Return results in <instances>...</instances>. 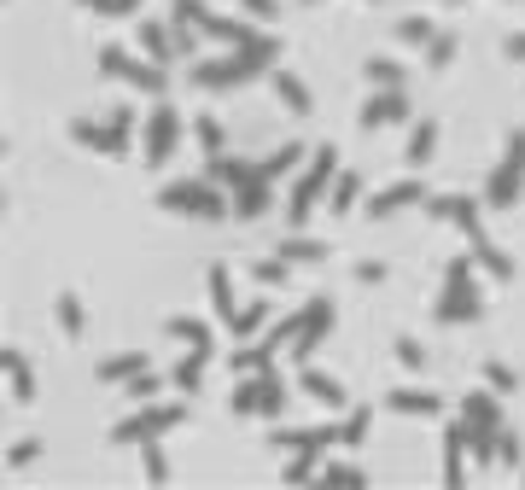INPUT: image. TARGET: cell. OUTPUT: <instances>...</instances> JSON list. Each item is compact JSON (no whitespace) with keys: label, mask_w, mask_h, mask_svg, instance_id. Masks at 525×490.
I'll use <instances>...</instances> for the list:
<instances>
[{"label":"cell","mask_w":525,"mask_h":490,"mask_svg":"<svg viewBox=\"0 0 525 490\" xmlns=\"http://www.w3.org/2000/svg\"><path fill=\"white\" fill-rule=\"evenodd\" d=\"M158 205L175 210V216H199V222H216V216H234V199L216 193V181H170L158 193Z\"/></svg>","instance_id":"obj_1"},{"label":"cell","mask_w":525,"mask_h":490,"mask_svg":"<svg viewBox=\"0 0 525 490\" xmlns=\"http://www.w3.org/2000/svg\"><path fill=\"white\" fill-rule=\"evenodd\" d=\"M333 175H339V152H333V146H315V152H310V170L298 175V181H292V193H286V222H292V228H298V222L315 210L321 187H327Z\"/></svg>","instance_id":"obj_2"},{"label":"cell","mask_w":525,"mask_h":490,"mask_svg":"<svg viewBox=\"0 0 525 490\" xmlns=\"http://www.w3.org/2000/svg\"><path fill=\"white\" fill-rule=\"evenodd\" d=\"M100 70L105 76H123L135 94H152V100H164V88H170V76L158 70V59H135V53H123V47H100Z\"/></svg>","instance_id":"obj_3"},{"label":"cell","mask_w":525,"mask_h":490,"mask_svg":"<svg viewBox=\"0 0 525 490\" xmlns=\"http://www.w3.org/2000/svg\"><path fill=\"white\" fill-rule=\"evenodd\" d=\"M228 409H234V415H263V420H280V415H286V380H275V374L263 368V374H251V380H240V385H234Z\"/></svg>","instance_id":"obj_4"},{"label":"cell","mask_w":525,"mask_h":490,"mask_svg":"<svg viewBox=\"0 0 525 490\" xmlns=\"http://www.w3.org/2000/svg\"><path fill=\"white\" fill-rule=\"evenodd\" d=\"M520 187H525V129H514L508 146H502V164H496L490 181H485V205L508 210L514 199H520Z\"/></svg>","instance_id":"obj_5"},{"label":"cell","mask_w":525,"mask_h":490,"mask_svg":"<svg viewBox=\"0 0 525 490\" xmlns=\"http://www.w3.org/2000/svg\"><path fill=\"white\" fill-rule=\"evenodd\" d=\"M181 420H187L181 403H140V415H129V420L111 426V444H146V438H164V432H175Z\"/></svg>","instance_id":"obj_6"},{"label":"cell","mask_w":525,"mask_h":490,"mask_svg":"<svg viewBox=\"0 0 525 490\" xmlns=\"http://www.w3.org/2000/svg\"><path fill=\"white\" fill-rule=\"evenodd\" d=\"M257 70H263V65H257L251 53H240V47H234L228 59H199V65H193V82H199V88H210V94H222V88H245Z\"/></svg>","instance_id":"obj_7"},{"label":"cell","mask_w":525,"mask_h":490,"mask_svg":"<svg viewBox=\"0 0 525 490\" xmlns=\"http://www.w3.org/2000/svg\"><path fill=\"white\" fill-rule=\"evenodd\" d=\"M327 333H333V298H327V292H315L310 304L298 310V339H292V356H298V362H310L315 345H321Z\"/></svg>","instance_id":"obj_8"},{"label":"cell","mask_w":525,"mask_h":490,"mask_svg":"<svg viewBox=\"0 0 525 490\" xmlns=\"http://www.w3.org/2000/svg\"><path fill=\"white\" fill-rule=\"evenodd\" d=\"M70 140H76V146H88V152H105V158H123V152L135 146V129H117L111 117H105V123L76 117V123H70Z\"/></svg>","instance_id":"obj_9"},{"label":"cell","mask_w":525,"mask_h":490,"mask_svg":"<svg viewBox=\"0 0 525 490\" xmlns=\"http://www.w3.org/2000/svg\"><path fill=\"white\" fill-rule=\"evenodd\" d=\"M269 444H275L280 455H298V450L327 455L333 444H339V426H333V420H327V426H275V432H269Z\"/></svg>","instance_id":"obj_10"},{"label":"cell","mask_w":525,"mask_h":490,"mask_svg":"<svg viewBox=\"0 0 525 490\" xmlns=\"http://www.w3.org/2000/svg\"><path fill=\"white\" fill-rule=\"evenodd\" d=\"M479 315H485V298H479L473 275H467V280H444V298H438V321H444V327H461V321H479Z\"/></svg>","instance_id":"obj_11"},{"label":"cell","mask_w":525,"mask_h":490,"mask_svg":"<svg viewBox=\"0 0 525 490\" xmlns=\"http://www.w3.org/2000/svg\"><path fill=\"white\" fill-rule=\"evenodd\" d=\"M175 140H181V117L158 100L152 105V117H146V164H170Z\"/></svg>","instance_id":"obj_12"},{"label":"cell","mask_w":525,"mask_h":490,"mask_svg":"<svg viewBox=\"0 0 525 490\" xmlns=\"http://www.w3.org/2000/svg\"><path fill=\"white\" fill-rule=\"evenodd\" d=\"M426 210L444 216V222H455L473 245L485 240V222H479V205H473V199H461V193H438V199H426Z\"/></svg>","instance_id":"obj_13"},{"label":"cell","mask_w":525,"mask_h":490,"mask_svg":"<svg viewBox=\"0 0 525 490\" xmlns=\"http://www.w3.org/2000/svg\"><path fill=\"white\" fill-rule=\"evenodd\" d=\"M409 205H426V187H420L415 175H409V181H391V187H380V193L368 199V216L380 222V216H397V210H409Z\"/></svg>","instance_id":"obj_14"},{"label":"cell","mask_w":525,"mask_h":490,"mask_svg":"<svg viewBox=\"0 0 525 490\" xmlns=\"http://www.w3.org/2000/svg\"><path fill=\"white\" fill-rule=\"evenodd\" d=\"M403 117H409L403 88H374V100L362 105V129H385V123H403Z\"/></svg>","instance_id":"obj_15"},{"label":"cell","mask_w":525,"mask_h":490,"mask_svg":"<svg viewBox=\"0 0 525 490\" xmlns=\"http://www.w3.org/2000/svg\"><path fill=\"white\" fill-rule=\"evenodd\" d=\"M269 205H275V181H269L263 170L234 187V216H245V222H251V216H263Z\"/></svg>","instance_id":"obj_16"},{"label":"cell","mask_w":525,"mask_h":490,"mask_svg":"<svg viewBox=\"0 0 525 490\" xmlns=\"http://www.w3.org/2000/svg\"><path fill=\"white\" fill-rule=\"evenodd\" d=\"M444 485H467V420H455L444 432Z\"/></svg>","instance_id":"obj_17"},{"label":"cell","mask_w":525,"mask_h":490,"mask_svg":"<svg viewBox=\"0 0 525 490\" xmlns=\"http://www.w3.org/2000/svg\"><path fill=\"white\" fill-rule=\"evenodd\" d=\"M152 362H146V350H123V356H105L100 368H94V380L100 385H129L135 374H146Z\"/></svg>","instance_id":"obj_18"},{"label":"cell","mask_w":525,"mask_h":490,"mask_svg":"<svg viewBox=\"0 0 525 490\" xmlns=\"http://www.w3.org/2000/svg\"><path fill=\"white\" fill-rule=\"evenodd\" d=\"M0 368H6V380H12V403H35V374H30V362H24V350L6 345L0 350Z\"/></svg>","instance_id":"obj_19"},{"label":"cell","mask_w":525,"mask_h":490,"mask_svg":"<svg viewBox=\"0 0 525 490\" xmlns=\"http://www.w3.org/2000/svg\"><path fill=\"white\" fill-rule=\"evenodd\" d=\"M298 385L310 391V397L321 403V409H333V415L345 409V385H339V380H327V374H321V368H310V362L298 368Z\"/></svg>","instance_id":"obj_20"},{"label":"cell","mask_w":525,"mask_h":490,"mask_svg":"<svg viewBox=\"0 0 525 490\" xmlns=\"http://www.w3.org/2000/svg\"><path fill=\"white\" fill-rule=\"evenodd\" d=\"M385 403H391V415H409V420L438 415V409H444V397H432V391H420V385H403V391H391Z\"/></svg>","instance_id":"obj_21"},{"label":"cell","mask_w":525,"mask_h":490,"mask_svg":"<svg viewBox=\"0 0 525 490\" xmlns=\"http://www.w3.org/2000/svg\"><path fill=\"white\" fill-rule=\"evenodd\" d=\"M135 41H140V53H146V59H158V65H170V59H175V30L152 24V18L135 24Z\"/></svg>","instance_id":"obj_22"},{"label":"cell","mask_w":525,"mask_h":490,"mask_svg":"<svg viewBox=\"0 0 525 490\" xmlns=\"http://www.w3.org/2000/svg\"><path fill=\"white\" fill-rule=\"evenodd\" d=\"M210 304H216V315H222L228 333L240 327V304H234V280H228V269H210Z\"/></svg>","instance_id":"obj_23"},{"label":"cell","mask_w":525,"mask_h":490,"mask_svg":"<svg viewBox=\"0 0 525 490\" xmlns=\"http://www.w3.org/2000/svg\"><path fill=\"white\" fill-rule=\"evenodd\" d=\"M170 339H181V345L205 350V356H216V333H210L205 321H193V315H170Z\"/></svg>","instance_id":"obj_24"},{"label":"cell","mask_w":525,"mask_h":490,"mask_svg":"<svg viewBox=\"0 0 525 490\" xmlns=\"http://www.w3.org/2000/svg\"><path fill=\"white\" fill-rule=\"evenodd\" d=\"M251 175H257V164H245V158H228V152L210 158V181H216V187H240Z\"/></svg>","instance_id":"obj_25"},{"label":"cell","mask_w":525,"mask_h":490,"mask_svg":"<svg viewBox=\"0 0 525 490\" xmlns=\"http://www.w3.org/2000/svg\"><path fill=\"white\" fill-rule=\"evenodd\" d=\"M432 152H438V123H415V135H409V146H403V164H432Z\"/></svg>","instance_id":"obj_26"},{"label":"cell","mask_w":525,"mask_h":490,"mask_svg":"<svg viewBox=\"0 0 525 490\" xmlns=\"http://www.w3.org/2000/svg\"><path fill=\"white\" fill-rule=\"evenodd\" d=\"M304 158H310V152H304V146H298V140H286V146H275V152H269V158H263V164H257V170L269 175V181H280V175H286V170H298V164H304Z\"/></svg>","instance_id":"obj_27"},{"label":"cell","mask_w":525,"mask_h":490,"mask_svg":"<svg viewBox=\"0 0 525 490\" xmlns=\"http://www.w3.org/2000/svg\"><path fill=\"white\" fill-rule=\"evenodd\" d=\"M205 362H210L205 350H187V356L175 362V374H170L175 391H199V385H205Z\"/></svg>","instance_id":"obj_28"},{"label":"cell","mask_w":525,"mask_h":490,"mask_svg":"<svg viewBox=\"0 0 525 490\" xmlns=\"http://www.w3.org/2000/svg\"><path fill=\"white\" fill-rule=\"evenodd\" d=\"M473 257H479V269H485V275H496V280H514V257H508L502 245L479 240V245H473Z\"/></svg>","instance_id":"obj_29"},{"label":"cell","mask_w":525,"mask_h":490,"mask_svg":"<svg viewBox=\"0 0 525 490\" xmlns=\"http://www.w3.org/2000/svg\"><path fill=\"white\" fill-rule=\"evenodd\" d=\"M205 18H210L205 0H170V24L175 30H199L205 35Z\"/></svg>","instance_id":"obj_30"},{"label":"cell","mask_w":525,"mask_h":490,"mask_svg":"<svg viewBox=\"0 0 525 490\" xmlns=\"http://www.w3.org/2000/svg\"><path fill=\"white\" fill-rule=\"evenodd\" d=\"M275 94H280L286 105H292L298 117H310V88H304V82H298L292 70H275Z\"/></svg>","instance_id":"obj_31"},{"label":"cell","mask_w":525,"mask_h":490,"mask_svg":"<svg viewBox=\"0 0 525 490\" xmlns=\"http://www.w3.org/2000/svg\"><path fill=\"white\" fill-rule=\"evenodd\" d=\"M286 485H310V479H321V455H310V450H298V455H286Z\"/></svg>","instance_id":"obj_32"},{"label":"cell","mask_w":525,"mask_h":490,"mask_svg":"<svg viewBox=\"0 0 525 490\" xmlns=\"http://www.w3.org/2000/svg\"><path fill=\"white\" fill-rule=\"evenodd\" d=\"M205 35H210V41H228V47H240L245 35H251V24H240V18H222V12H210V18H205Z\"/></svg>","instance_id":"obj_33"},{"label":"cell","mask_w":525,"mask_h":490,"mask_svg":"<svg viewBox=\"0 0 525 490\" xmlns=\"http://www.w3.org/2000/svg\"><path fill=\"white\" fill-rule=\"evenodd\" d=\"M321 485H368V467H356V461H321Z\"/></svg>","instance_id":"obj_34"},{"label":"cell","mask_w":525,"mask_h":490,"mask_svg":"<svg viewBox=\"0 0 525 490\" xmlns=\"http://www.w3.org/2000/svg\"><path fill=\"white\" fill-rule=\"evenodd\" d=\"M280 257H286V263H321V257H327V245L292 234V240H280Z\"/></svg>","instance_id":"obj_35"},{"label":"cell","mask_w":525,"mask_h":490,"mask_svg":"<svg viewBox=\"0 0 525 490\" xmlns=\"http://www.w3.org/2000/svg\"><path fill=\"white\" fill-rule=\"evenodd\" d=\"M269 327V298H257V304H245L240 310V327H234V339H257Z\"/></svg>","instance_id":"obj_36"},{"label":"cell","mask_w":525,"mask_h":490,"mask_svg":"<svg viewBox=\"0 0 525 490\" xmlns=\"http://www.w3.org/2000/svg\"><path fill=\"white\" fill-rule=\"evenodd\" d=\"M53 310H59V327H65L70 339L88 327V315H82V298H76V292H59V304H53Z\"/></svg>","instance_id":"obj_37"},{"label":"cell","mask_w":525,"mask_h":490,"mask_svg":"<svg viewBox=\"0 0 525 490\" xmlns=\"http://www.w3.org/2000/svg\"><path fill=\"white\" fill-rule=\"evenodd\" d=\"M368 409H350L345 420H339V444H345V450H362V438H368Z\"/></svg>","instance_id":"obj_38"},{"label":"cell","mask_w":525,"mask_h":490,"mask_svg":"<svg viewBox=\"0 0 525 490\" xmlns=\"http://www.w3.org/2000/svg\"><path fill=\"white\" fill-rule=\"evenodd\" d=\"M362 76H368L374 88H403V65H397V59H368Z\"/></svg>","instance_id":"obj_39"},{"label":"cell","mask_w":525,"mask_h":490,"mask_svg":"<svg viewBox=\"0 0 525 490\" xmlns=\"http://www.w3.org/2000/svg\"><path fill=\"white\" fill-rule=\"evenodd\" d=\"M397 35H403L409 47H426V41L438 35V24H432V18H420V12H409V18H397Z\"/></svg>","instance_id":"obj_40"},{"label":"cell","mask_w":525,"mask_h":490,"mask_svg":"<svg viewBox=\"0 0 525 490\" xmlns=\"http://www.w3.org/2000/svg\"><path fill=\"white\" fill-rule=\"evenodd\" d=\"M240 53H251L257 65L269 70V65H275V59H280V41H275V35H257V30H251V35H245V41H240Z\"/></svg>","instance_id":"obj_41"},{"label":"cell","mask_w":525,"mask_h":490,"mask_svg":"<svg viewBox=\"0 0 525 490\" xmlns=\"http://www.w3.org/2000/svg\"><path fill=\"white\" fill-rule=\"evenodd\" d=\"M123 391H129L135 403H158V391H164V374H158V368H146V374H135V380L123 385Z\"/></svg>","instance_id":"obj_42"},{"label":"cell","mask_w":525,"mask_h":490,"mask_svg":"<svg viewBox=\"0 0 525 490\" xmlns=\"http://www.w3.org/2000/svg\"><path fill=\"white\" fill-rule=\"evenodd\" d=\"M356 199H362V181H356V170H339V181H333V216H339V210H350Z\"/></svg>","instance_id":"obj_43"},{"label":"cell","mask_w":525,"mask_h":490,"mask_svg":"<svg viewBox=\"0 0 525 490\" xmlns=\"http://www.w3.org/2000/svg\"><path fill=\"white\" fill-rule=\"evenodd\" d=\"M455 59V35L450 30H438L432 41H426V70H444Z\"/></svg>","instance_id":"obj_44"},{"label":"cell","mask_w":525,"mask_h":490,"mask_svg":"<svg viewBox=\"0 0 525 490\" xmlns=\"http://www.w3.org/2000/svg\"><path fill=\"white\" fill-rule=\"evenodd\" d=\"M140 467H146V479H158V485L170 479V455L158 450V438H146V450H140Z\"/></svg>","instance_id":"obj_45"},{"label":"cell","mask_w":525,"mask_h":490,"mask_svg":"<svg viewBox=\"0 0 525 490\" xmlns=\"http://www.w3.org/2000/svg\"><path fill=\"white\" fill-rule=\"evenodd\" d=\"M199 140H205V152H210V158H216V152L228 146V135H222V123H216V117H199Z\"/></svg>","instance_id":"obj_46"},{"label":"cell","mask_w":525,"mask_h":490,"mask_svg":"<svg viewBox=\"0 0 525 490\" xmlns=\"http://www.w3.org/2000/svg\"><path fill=\"white\" fill-rule=\"evenodd\" d=\"M397 362H403V368H426V350H420V339H397Z\"/></svg>","instance_id":"obj_47"},{"label":"cell","mask_w":525,"mask_h":490,"mask_svg":"<svg viewBox=\"0 0 525 490\" xmlns=\"http://www.w3.org/2000/svg\"><path fill=\"white\" fill-rule=\"evenodd\" d=\"M496 461L502 467H520V438L514 432H496Z\"/></svg>","instance_id":"obj_48"},{"label":"cell","mask_w":525,"mask_h":490,"mask_svg":"<svg viewBox=\"0 0 525 490\" xmlns=\"http://www.w3.org/2000/svg\"><path fill=\"white\" fill-rule=\"evenodd\" d=\"M286 269H292L286 257H269V263H257V280H263V286H280V280H286Z\"/></svg>","instance_id":"obj_49"},{"label":"cell","mask_w":525,"mask_h":490,"mask_svg":"<svg viewBox=\"0 0 525 490\" xmlns=\"http://www.w3.org/2000/svg\"><path fill=\"white\" fill-rule=\"evenodd\" d=\"M485 374H490V385H496V391H514V385H520V380H514V368H502V362H490Z\"/></svg>","instance_id":"obj_50"},{"label":"cell","mask_w":525,"mask_h":490,"mask_svg":"<svg viewBox=\"0 0 525 490\" xmlns=\"http://www.w3.org/2000/svg\"><path fill=\"white\" fill-rule=\"evenodd\" d=\"M356 280L362 286H385V263H356Z\"/></svg>","instance_id":"obj_51"},{"label":"cell","mask_w":525,"mask_h":490,"mask_svg":"<svg viewBox=\"0 0 525 490\" xmlns=\"http://www.w3.org/2000/svg\"><path fill=\"white\" fill-rule=\"evenodd\" d=\"M251 18H275V0H240Z\"/></svg>","instance_id":"obj_52"},{"label":"cell","mask_w":525,"mask_h":490,"mask_svg":"<svg viewBox=\"0 0 525 490\" xmlns=\"http://www.w3.org/2000/svg\"><path fill=\"white\" fill-rule=\"evenodd\" d=\"M30 461H35V438H24V444L12 450V467H30Z\"/></svg>","instance_id":"obj_53"},{"label":"cell","mask_w":525,"mask_h":490,"mask_svg":"<svg viewBox=\"0 0 525 490\" xmlns=\"http://www.w3.org/2000/svg\"><path fill=\"white\" fill-rule=\"evenodd\" d=\"M502 53H508V59H525V30L508 35V41H502Z\"/></svg>","instance_id":"obj_54"},{"label":"cell","mask_w":525,"mask_h":490,"mask_svg":"<svg viewBox=\"0 0 525 490\" xmlns=\"http://www.w3.org/2000/svg\"><path fill=\"white\" fill-rule=\"evenodd\" d=\"M135 6L140 0H111V18H135Z\"/></svg>","instance_id":"obj_55"},{"label":"cell","mask_w":525,"mask_h":490,"mask_svg":"<svg viewBox=\"0 0 525 490\" xmlns=\"http://www.w3.org/2000/svg\"><path fill=\"white\" fill-rule=\"evenodd\" d=\"M82 6H94V12H105V18H111V0H82Z\"/></svg>","instance_id":"obj_56"},{"label":"cell","mask_w":525,"mask_h":490,"mask_svg":"<svg viewBox=\"0 0 525 490\" xmlns=\"http://www.w3.org/2000/svg\"><path fill=\"white\" fill-rule=\"evenodd\" d=\"M304 6H315V0H304Z\"/></svg>","instance_id":"obj_57"},{"label":"cell","mask_w":525,"mask_h":490,"mask_svg":"<svg viewBox=\"0 0 525 490\" xmlns=\"http://www.w3.org/2000/svg\"><path fill=\"white\" fill-rule=\"evenodd\" d=\"M444 6H455V0H444Z\"/></svg>","instance_id":"obj_58"}]
</instances>
